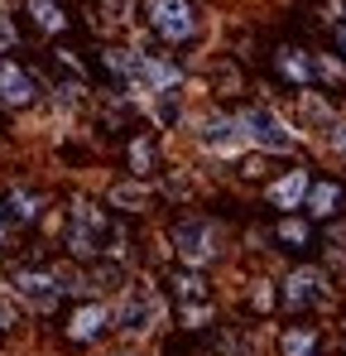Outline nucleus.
Returning <instances> with one entry per match:
<instances>
[{
	"mask_svg": "<svg viewBox=\"0 0 346 356\" xmlns=\"http://www.w3.org/2000/svg\"><path fill=\"white\" fill-rule=\"evenodd\" d=\"M149 24L164 44H188L197 34V10L192 0H149Z\"/></svg>",
	"mask_w": 346,
	"mask_h": 356,
	"instance_id": "1",
	"label": "nucleus"
},
{
	"mask_svg": "<svg viewBox=\"0 0 346 356\" xmlns=\"http://www.w3.org/2000/svg\"><path fill=\"white\" fill-rule=\"evenodd\" d=\"M106 236H111L106 212H101V207H92V202H77V207H72V236H67V245H72L77 255H97Z\"/></svg>",
	"mask_w": 346,
	"mask_h": 356,
	"instance_id": "2",
	"label": "nucleus"
},
{
	"mask_svg": "<svg viewBox=\"0 0 346 356\" xmlns=\"http://www.w3.org/2000/svg\"><path fill=\"white\" fill-rule=\"evenodd\" d=\"M173 245H178V255H183L188 265H207V260L217 255V232H212V222H197V217H188V222H178V232H173Z\"/></svg>",
	"mask_w": 346,
	"mask_h": 356,
	"instance_id": "3",
	"label": "nucleus"
},
{
	"mask_svg": "<svg viewBox=\"0 0 346 356\" xmlns=\"http://www.w3.org/2000/svg\"><path fill=\"white\" fill-rule=\"evenodd\" d=\"M240 125H245V140H255L260 149H288L293 145V135H288V125L270 106H250L245 116H240Z\"/></svg>",
	"mask_w": 346,
	"mask_h": 356,
	"instance_id": "4",
	"label": "nucleus"
},
{
	"mask_svg": "<svg viewBox=\"0 0 346 356\" xmlns=\"http://www.w3.org/2000/svg\"><path fill=\"white\" fill-rule=\"evenodd\" d=\"M15 289H19V298H29V308L49 313L67 284H63L58 275H44V270H19V275H15Z\"/></svg>",
	"mask_w": 346,
	"mask_h": 356,
	"instance_id": "5",
	"label": "nucleus"
},
{
	"mask_svg": "<svg viewBox=\"0 0 346 356\" xmlns=\"http://www.w3.org/2000/svg\"><path fill=\"white\" fill-rule=\"evenodd\" d=\"M39 92V82L19 67V63H0V102L5 106H29Z\"/></svg>",
	"mask_w": 346,
	"mask_h": 356,
	"instance_id": "6",
	"label": "nucleus"
},
{
	"mask_svg": "<svg viewBox=\"0 0 346 356\" xmlns=\"http://www.w3.org/2000/svg\"><path fill=\"white\" fill-rule=\"evenodd\" d=\"M39 217V197L29 188H5L0 193V222L5 227H29Z\"/></svg>",
	"mask_w": 346,
	"mask_h": 356,
	"instance_id": "7",
	"label": "nucleus"
},
{
	"mask_svg": "<svg viewBox=\"0 0 346 356\" xmlns=\"http://www.w3.org/2000/svg\"><path fill=\"white\" fill-rule=\"evenodd\" d=\"M322 270H293L288 275V284H284V303L288 308H308V303H318L322 298Z\"/></svg>",
	"mask_w": 346,
	"mask_h": 356,
	"instance_id": "8",
	"label": "nucleus"
},
{
	"mask_svg": "<svg viewBox=\"0 0 346 356\" xmlns=\"http://www.w3.org/2000/svg\"><path fill=\"white\" fill-rule=\"evenodd\" d=\"M240 140H245V125L231 120V116H212L207 125H202V145H207V149L231 154V149H240Z\"/></svg>",
	"mask_w": 346,
	"mask_h": 356,
	"instance_id": "9",
	"label": "nucleus"
},
{
	"mask_svg": "<svg viewBox=\"0 0 346 356\" xmlns=\"http://www.w3.org/2000/svg\"><path fill=\"white\" fill-rule=\"evenodd\" d=\"M106 323H111V313H106L101 303H87V308H77V313H72L67 337H72V342H92V337H101V332H106Z\"/></svg>",
	"mask_w": 346,
	"mask_h": 356,
	"instance_id": "10",
	"label": "nucleus"
},
{
	"mask_svg": "<svg viewBox=\"0 0 346 356\" xmlns=\"http://www.w3.org/2000/svg\"><path fill=\"white\" fill-rule=\"evenodd\" d=\"M308 183H313V178H308V169H288V174L270 188V202H274V207H284V212H288V207H303Z\"/></svg>",
	"mask_w": 346,
	"mask_h": 356,
	"instance_id": "11",
	"label": "nucleus"
},
{
	"mask_svg": "<svg viewBox=\"0 0 346 356\" xmlns=\"http://www.w3.org/2000/svg\"><path fill=\"white\" fill-rule=\"evenodd\" d=\"M154 313H159V303L149 289H135V294L125 298V308H120V323L130 327V332H145L149 323H154Z\"/></svg>",
	"mask_w": 346,
	"mask_h": 356,
	"instance_id": "12",
	"label": "nucleus"
},
{
	"mask_svg": "<svg viewBox=\"0 0 346 356\" xmlns=\"http://www.w3.org/2000/svg\"><path fill=\"white\" fill-rule=\"evenodd\" d=\"M337 202H342V188L337 183H308V197H303V207L313 212V217H332L337 212Z\"/></svg>",
	"mask_w": 346,
	"mask_h": 356,
	"instance_id": "13",
	"label": "nucleus"
},
{
	"mask_svg": "<svg viewBox=\"0 0 346 356\" xmlns=\"http://www.w3.org/2000/svg\"><path fill=\"white\" fill-rule=\"evenodd\" d=\"M279 72H284L288 82H298V87H303V82H313V77H318V63L308 58L303 49H279Z\"/></svg>",
	"mask_w": 346,
	"mask_h": 356,
	"instance_id": "14",
	"label": "nucleus"
},
{
	"mask_svg": "<svg viewBox=\"0 0 346 356\" xmlns=\"http://www.w3.org/2000/svg\"><path fill=\"white\" fill-rule=\"evenodd\" d=\"M24 10L34 15V24H39L44 34H63V29H67V15H63L58 0H24Z\"/></svg>",
	"mask_w": 346,
	"mask_h": 356,
	"instance_id": "15",
	"label": "nucleus"
},
{
	"mask_svg": "<svg viewBox=\"0 0 346 356\" xmlns=\"http://www.w3.org/2000/svg\"><path fill=\"white\" fill-rule=\"evenodd\" d=\"M284 356H318V332H313V327H288L284 332Z\"/></svg>",
	"mask_w": 346,
	"mask_h": 356,
	"instance_id": "16",
	"label": "nucleus"
},
{
	"mask_svg": "<svg viewBox=\"0 0 346 356\" xmlns=\"http://www.w3.org/2000/svg\"><path fill=\"white\" fill-rule=\"evenodd\" d=\"M274 236L284 241V245H308V236H313V232H308V222H298V217H284V222L274 227Z\"/></svg>",
	"mask_w": 346,
	"mask_h": 356,
	"instance_id": "17",
	"label": "nucleus"
},
{
	"mask_svg": "<svg viewBox=\"0 0 346 356\" xmlns=\"http://www.w3.org/2000/svg\"><path fill=\"white\" fill-rule=\"evenodd\" d=\"M130 164H135V174H140V178L149 174V164H154V149H149V140H135V145H130Z\"/></svg>",
	"mask_w": 346,
	"mask_h": 356,
	"instance_id": "18",
	"label": "nucleus"
},
{
	"mask_svg": "<svg viewBox=\"0 0 346 356\" xmlns=\"http://www.w3.org/2000/svg\"><path fill=\"white\" fill-rule=\"evenodd\" d=\"M173 284H178V298H188V303H192V298H207V289H202L197 275H178Z\"/></svg>",
	"mask_w": 346,
	"mask_h": 356,
	"instance_id": "19",
	"label": "nucleus"
},
{
	"mask_svg": "<svg viewBox=\"0 0 346 356\" xmlns=\"http://www.w3.org/2000/svg\"><path fill=\"white\" fill-rule=\"evenodd\" d=\"M111 197H115V202H145V193H140V188H115Z\"/></svg>",
	"mask_w": 346,
	"mask_h": 356,
	"instance_id": "20",
	"label": "nucleus"
},
{
	"mask_svg": "<svg viewBox=\"0 0 346 356\" xmlns=\"http://www.w3.org/2000/svg\"><path fill=\"white\" fill-rule=\"evenodd\" d=\"M10 44H15V29H10V24L0 19V49H10Z\"/></svg>",
	"mask_w": 346,
	"mask_h": 356,
	"instance_id": "21",
	"label": "nucleus"
},
{
	"mask_svg": "<svg viewBox=\"0 0 346 356\" xmlns=\"http://www.w3.org/2000/svg\"><path fill=\"white\" fill-rule=\"evenodd\" d=\"M337 49H342V58H346V19H337Z\"/></svg>",
	"mask_w": 346,
	"mask_h": 356,
	"instance_id": "22",
	"label": "nucleus"
},
{
	"mask_svg": "<svg viewBox=\"0 0 346 356\" xmlns=\"http://www.w3.org/2000/svg\"><path fill=\"white\" fill-rule=\"evenodd\" d=\"M10 323H15V313H10V308H5V303H0V332H5V327H10Z\"/></svg>",
	"mask_w": 346,
	"mask_h": 356,
	"instance_id": "23",
	"label": "nucleus"
},
{
	"mask_svg": "<svg viewBox=\"0 0 346 356\" xmlns=\"http://www.w3.org/2000/svg\"><path fill=\"white\" fill-rule=\"evenodd\" d=\"M332 145H337V149H346V125H337V135H332Z\"/></svg>",
	"mask_w": 346,
	"mask_h": 356,
	"instance_id": "24",
	"label": "nucleus"
}]
</instances>
